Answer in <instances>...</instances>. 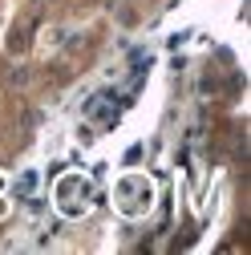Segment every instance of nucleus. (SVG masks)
Returning <instances> with one entry per match:
<instances>
[{
  "instance_id": "1",
  "label": "nucleus",
  "mask_w": 251,
  "mask_h": 255,
  "mask_svg": "<svg viewBox=\"0 0 251 255\" xmlns=\"http://www.w3.org/2000/svg\"><path fill=\"white\" fill-rule=\"evenodd\" d=\"M61 195H65V211H77V195H89V186L77 182V178H69L65 186H61Z\"/></svg>"
},
{
  "instance_id": "2",
  "label": "nucleus",
  "mask_w": 251,
  "mask_h": 255,
  "mask_svg": "<svg viewBox=\"0 0 251 255\" xmlns=\"http://www.w3.org/2000/svg\"><path fill=\"white\" fill-rule=\"evenodd\" d=\"M33 182H37V174H24V178H20V186H16V190H20V195H28V190H33Z\"/></svg>"
}]
</instances>
